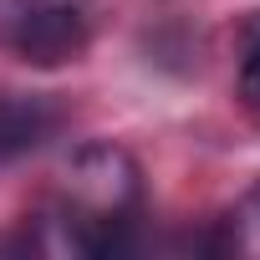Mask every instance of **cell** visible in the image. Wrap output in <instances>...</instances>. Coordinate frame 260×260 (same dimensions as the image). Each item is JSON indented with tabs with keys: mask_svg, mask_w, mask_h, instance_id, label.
Listing matches in <instances>:
<instances>
[{
	"mask_svg": "<svg viewBox=\"0 0 260 260\" xmlns=\"http://www.w3.org/2000/svg\"><path fill=\"white\" fill-rule=\"evenodd\" d=\"M92 41L87 0H0V51L31 67H61Z\"/></svg>",
	"mask_w": 260,
	"mask_h": 260,
	"instance_id": "7a4b0ae2",
	"label": "cell"
},
{
	"mask_svg": "<svg viewBox=\"0 0 260 260\" xmlns=\"http://www.w3.org/2000/svg\"><path fill=\"white\" fill-rule=\"evenodd\" d=\"M235 87H240V102L260 112V21H255L250 36H245V56H240V77H235Z\"/></svg>",
	"mask_w": 260,
	"mask_h": 260,
	"instance_id": "277c9868",
	"label": "cell"
},
{
	"mask_svg": "<svg viewBox=\"0 0 260 260\" xmlns=\"http://www.w3.org/2000/svg\"><path fill=\"white\" fill-rule=\"evenodd\" d=\"M61 127V102L46 92H0V169L36 153Z\"/></svg>",
	"mask_w": 260,
	"mask_h": 260,
	"instance_id": "3957f363",
	"label": "cell"
},
{
	"mask_svg": "<svg viewBox=\"0 0 260 260\" xmlns=\"http://www.w3.org/2000/svg\"><path fill=\"white\" fill-rule=\"evenodd\" d=\"M143 174L117 143H87L67 164V184L41 214V245L61 255H127L138 250Z\"/></svg>",
	"mask_w": 260,
	"mask_h": 260,
	"instance_id": "6da1fadb",
	"label": "cell"
}]
</instances>
